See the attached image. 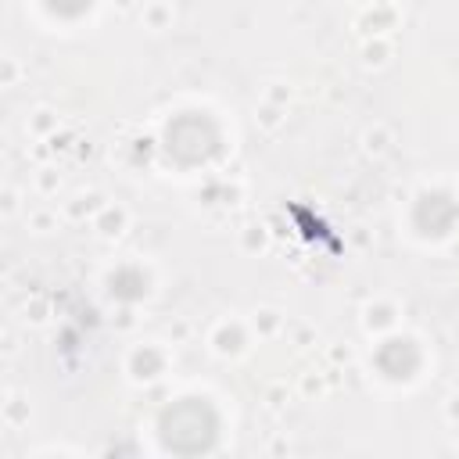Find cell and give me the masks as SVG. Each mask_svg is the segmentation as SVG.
<instances>
[{
    "instance_id": "6da1fadb",
    "label": "cell",
    "mask_w": 459,
    "mask_h": 459,
    "mask_svg": "<svg viewBox=\"0 0 459 459\" xmlns=\"http://www.w3.org/2000/svg\"><path fill=\"white\" fill-rule=\"evenodd\" d=\"M215 430H219V420H215L212 405L201 398H183L172 409H165V416H161V441H165V448H172L179 455L208 452L215 445Z\"/></svg>"
},
{
    "instance_id": "3957f363",
    "label": "cell",
    "mask_w": 459,
    "mask_h": 459,
    "mask_svg": "<svg viewBox=\"0 0 459 459\" xmlns=\"http://www.w3.org/2000/svg\"><path fill=\"white\" fill-rule=\"evenodd\" d=\"M50 7L61 11V14H79V11L90 7V0H50Z\"/></svg>"
},
{
    "instance_id": "7a4b0ae2",
    "label": "cell",
    "mask_w": 459,
    "mask_h": 459,
    "mask_svg": "<svg viewBox=\"0 0 459 459\" xmlns=\"http://www.w3.org/2000/svg\"><path fill=\"white\" fill-rule=\"evenodd\" d=\"M165 147L176 161L183 165H197V161H208L219 147V129L212 126V118L190 111V115H179L176 122H169V133H165Z\"/></svg>"
}]
</instances>
